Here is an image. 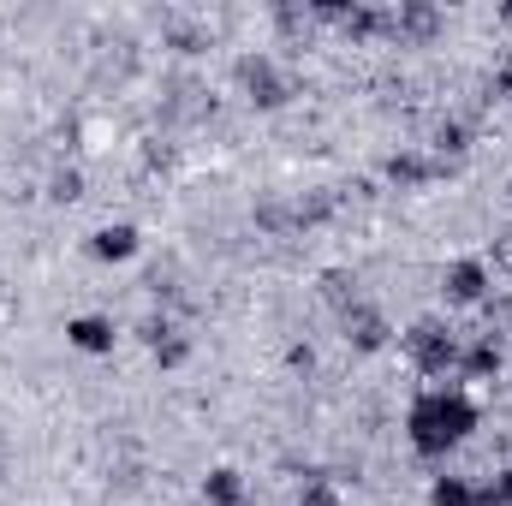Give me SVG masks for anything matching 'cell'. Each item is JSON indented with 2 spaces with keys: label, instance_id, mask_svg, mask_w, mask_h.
<instances>
[{
  "label": "cell",
  "instance_id": "6da1fadb",
  "mask_svg": "<svg viewBox=\"0 0 512 506\" xmlns=\"http://www.w3.org/2000/svg\"><path fill=\"white\" fill-rule=\"evenodd\" d=\"M477 423H483V411H477V399L465 387H423L405 405V441L429 465H441L447 453H459L477 435Z\"/></svg>",
  "mask_w": 512,
  "mask_h": 506
},
{
  "label": "cell",
  "instance_id": "7a4b0ae2",
  "mask_svg": "<svg viewBox=\"0 0 512 506\" xmlns=\"http://www.w3.org/2000/svg\"><path fill=\"white\" fill-rule=\"evenodd\" d=\"M399 352L411 358V370H417V376H453V370H459L465 340H459V328H453L447 316H417V322L399 334Z\"/></svg>",
  "mask_w": 512,
  "mask_h": 506
},
{
  "label": "cell",
  "instance_id": "3957f363",
  "mask_svg": "<svg viewBox=\"0 0 512 506\" xmlns=\"http://www.w3.org/2000/svg\"><path fill=\"white\" fill-rule=\"evenodd\" d=\"M233 78H239V96H245L251 108H262V114H274V108L292 102V78H286V66H280L274 54H239Z\"/></svg>",
  "mask_w": 512,
  "mask_h": 506
},
{
  "label": "cell",
  "instance_id": "277c9868",
  "mask_svg": "<svg viewBox=\"0 0 512 506\" xmlns=\"http://www.w3.org/2000/svg\"><path fill=\"white\" fill-rule=\"evenodd\" d=\"M441 304L447 310H483L489 298H495V274H489V262L483 256H453L447 268H441Z\"/></svg>",
  "mask_w": 512,
  "mask_h": 506
},
{
  "label": "cell",
  "instance_id": "5b68a950",
  "mask_svg": "<svg viewBox=\"0 0 512 506\" xmlns=\"http://www.w3.org/2000/svg\"><path fill=\"white\" fill-rule=\"evenodd\" d=\"M441 30H447V18H441V6H429V0H399V6H387V42H393V48H435Z\"/></svg>",
  "mask_w": 512,
  "mask_h": 506
},
{
  "label": "cell",
  "instance_id": "8992f818",
  "mask_svg": "<svg viewBox=\"0 0 512 506\" xmlns=\"http://www.w3.org/2000/svg\"><path fill=\"white\" fill-rule=\"evenodd\" d=\"M447 173H453V167H441L429 149H411V143L393 149V155L382 161V179L393 185V191H423V185H435V179H447Z\"/></svg>",
  "mask_w": 512,
  "mask_h": 506
},
{
  "label": "cell",
  "instance_id": "52a82bcc",
  "mask_svg": "<svg viewBox=\"0 0 512 506\" xmlns=\"http://www.w3.org/2000/svg\"><path fill=\"white\" fill-rule=\"evenodd\" d=\"M340 334H346V346H352V352H382L387 340H393V322H387L382 304L358 298L352 310H340Z\"/></svg>",
  "mask_w": 512,
  "mask_h": 506
},
{
  "label": "cell",
  "instance_id": "ba28073f",
  "mask_svg": "<svg viewBox=\"0 0 512 506\" xmlns=\"http://www.w3.org/2000/svg\"><path fill=\"white\" fill-rule=\"evenodd\" d=\"M459 376L465 381H501L507 376V346H501L495 334L465 340V352H459Z\"/></svg>",
  "mask_w": 512,
  "mask_h": 506
},
{
  "label": "cell",
  "instance_id": "9c48e42d",
  "mask_svg": "<svg viewBox=\"0 0 512 506\" xmlns=\"http://www.w3.org/2000/svg\"><path fill=\"white\" fill-rule=\"evenodd\" d=\"M114 340H120L114 316H72V322H66V346H72V352H84V358H108V352H114Z\"/></svg>",
  "mask_w": 512,
  "mask_h": 506
},
{
  "label": "cell",
  "instance_id": "30bf717a",
  "mask_svg": "<svg viewBox=\"0 0 512 506\" xmlns=\"http://www.w3.org/2000/svg\"><path fill=\"white\" fill-rule=\"evenodd\" d=\"M429 155H435L441 167H459V161L471 155V120H459V114H441V120L429 126Z\"/></svg>",
  "mask_w": 512,
  "mask_h": 506
},
{
  "label": "cell",
  "instance_id": "8fae6325",
  "mask_svg": "<svg viewBox=\"0 0 512 506\" xmlns=\"http://www.w3.org/2000/svg\"><path fill=\"white\" fill-rule=\"evenodd\" d=\"M429 506H495V495H489V483H471L459 471H441L429 483Z\"/></svg>",
  "mask_w": 512,
  "mask_h": 506
},
{
  "label": "cell",
  "instance_id": "7c38bea8",
  "mask_svg": "<svg viewBox=\"0 0 512 506\" xmlns=\"http://www.w3.org/2000/svg\"><path fill=\"white\" fill-rule=\"evenodd\" d=\"M137 245H143V239H137V227H131V221H108V227H96V233H90V256H96V262H131Z\"/></svg>",
  "mask_w": 512,
  "mask_h": 506
},
{
  "label": "cell",
  "instance_id": "4fadbf2b",
  "mask_svg": "<svg viewBox=\"0 0 512 506\" xmlns=\"http://www.w3.org/2000/svg\"><path fill=\"white\" fill-rule=\"evenodd\" d=\"M340 30H346L352 48H364V42H387V6H352Z\"/></svg>",
  "mask_w": 512,
  "mask_h": 506
},
{
  "label": "cell",
  "instance_id": "5bb4252c",
  "mask_svg": "<svg viewBox=\"0 0 512 506\" xmlns=\"http://www.w3.org/2000/svg\"><path fill=\"white\" fill-rule=\"evenodd\" d=\"M322 298H328V310L340 316V310H352V304L364 298V280H358L352 268H328V274H322Z\"/></svg>",
  "mask_w": 512,
  "mask_h": 506
},
{
  "label": "cell",
  "instance_id": "9a60e30c",
  "mask_svg": "<svg viewBox=\"0 0 512 506\" xmlns=\"http://www.w3.org/2000/svg\"><path fill=\"white\" fill-rule=\"evenodd\" d=\"M251 489H245V477L233 471V465H215L209 477H203V501L209 506H233V501H245Z\"/></svg>",
  "mask_w": 512,
  "mask_h": 506
},
{
  "label": "cell",
  "instance_id": "2e32d148",
  "mask_svg": "<svg viewBox=\"0 0 512 506\" xmlns=\"http://www.w3.org/2000/svg\"><path fill=\"white\" fill-rule=\"evenodd\" d=\"M292 506H346V495H340V483H334L328 471H304L298 501H292Z\"/></svg>",
  "mask_w": 512,
  "mask_h": 506
},
{
  "label": "cell",
  "instance_id": "e0dca14e",
  "mask_svg": "<svg viewBox=\"0 0 512 506\" xmlns=\"http://www.w3.org/2000/svg\"><path fill=\"white\" fill-rule=\"evenodd\" d=\"M149 358H155V370H179V364H191V334H185V328L161 334V340L149 346Z\"/></svg>",
  "mask_w": 512,
  "mask_h": 506
},
{
  "label": "cell",
  "instance_id": "ac0fdd59",
  "mask_svg": "<svg viewBox=\"0 0 512 506\" xmlns=\"http://www.w3.org/2000/svg\"><path fill=\"white\" fill-rule=\"evenodd\" d=\"M48 197H54V203H78V197H84V173H78V167H54V173H48Z\"/></svg>",
  "mask_w": 512,
  "mask_h": 506
},
{
  "label": "cell",
  "instance_id": "d6986e66",
  "mask_svg": "<svg viewBox=\"0 0 512 506\" xmlns=\"http://www.w3.org/2000/svg\"><path fill=\"white\" fill-rule=\"evenodd\" d=\"M167 42H173L179 54H203V48H209V30H203V24H173Z\"/></svg>",
  "mask_w": 512,
  "mask_h": 506
},
{
  "label": "cell",
  "instance_id": "ffe728a7",
  "mask_svg": "<svg viewBox=\"0 0 512 506\" xmlns=\"http://www.w3.org/2000/svg\"><path fill=\"white\" fill-rule=\"evenodd\" d=\"M489 495H495V506H512V465H507V471H495V483H489Z\"/></svg>",
  "mask_w": 512,
  "mask_h": 506
},
{
  "label": "cell",
  "instance_id": "44dd1931",
  "mask_svg": "<svg viewBox=\"0 0 512 506\" xmlns=\"http://www.w3.org/2000/svg\"><path fill=\"white\" fill-rule=\"evenodd\" d=\"M489 90H495V96H512V54L495 66V84H489Z\"/></svg>",
  "mask_w": 512,
  "mask_h": 506
},
{
  "label": "cell",
  "instance_id": "7402d4cb",
  "mask_svg": "<svg viewBox=\"0 0 512 506\" xmlns=\"http://www.w3.org/2000/svg\"><path fill=\"white\" fill-rule=\"evenodd\" d=\"M286 364H292V370H310V364H316V352H310V346H292V352H286Z\"/></svg>",
  "mask_w": 512,
  "mask_h": 506
},
{
  "label": "cell",
  "instance_id": "603a6c76",
  "mask_svg": "<svg viewBox=\"0 0 512 506\" xmlns=\"http://www.w3.org/2000/svg\"><path fill=\"white\" fill-rule=\"evenodd\" d=\"M501 24H512V6H501Z\"/></svg>",
  "mask_w": 512,
  "mask_h": 506
},
{
  "label": "cell",
  "instance_id": "cb8c5ba5",
  "mask_svg": "<svg viewBox=\"0 0 512 506\" xmlns=\"http://www.w3.org/2000/svg\"><path fill=\"white\" fill-rule=\"evenodd\" d=\"M233 506H256V501H251V495H245V501H233Z\"/></svg>",
  "mask_w": 512,
  "mask_h": 506
},
{
  "label": "cell",
  "instance_id": "d4e9b609",
  "mask_svg": "<svg viewBox=\"0 0 512 506\" xmlns=\"http://www.w3.org/2000/svg\"><path fill=\"white\" fill-rule=\"evenodd\" d=\"M507 197H512V179H507Z\"/></svg>",
  "mask_w": 512,
  "mask_h": 506
}]
</instances>
